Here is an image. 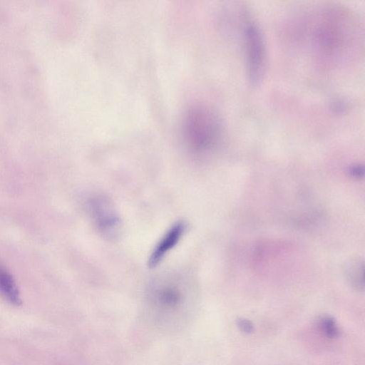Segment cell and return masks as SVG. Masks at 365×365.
Segmentation results:
<instances>
[{"instance_id":"30bf717a","label":"cell","mask_w":365,"mask_h":365,"mask_svg":"<svg viewBox=\"0 0 365 365\" xmlns=\"http://www.w3.org/2000/svg\"><path fill=\"white\" fill-rule=\"evenodd\" d=\"M235 324L238 330L245 334H252L255 330L253 323L248 319L239 317L236 319Z\"/></svg>"},{"instance_id":"7a4b0ae2","label":"cell","mask_w":365,"mask_h":365,"mask_svg":"<svg viewBox=\"0 0 365 365\" xmlns=\"http://www.w3.org/2000/svg\"><path fill=\"white\" fill-rule=\"evenodd\" d=\"M182 133L187 149L202 156L214 150L222 136V125L217 113L207 106H190L184 114Z\"/></svg>"},{"instance_id":"52a82bcc","label":"cell","mask_w":365,"mask_h":365,"mask_svg":"<svg viewBox=\"0 0 365 365\" xmlns=\"http://www.w3.org/2000/svg\"><path fill=\"white\" fill-rule=\"evenodd\" d=\"M0 295L14 305L21 303L20 292L16 281L10 272L0 264Z\"/></svg>"},{"instance_id":"ba28073f","label":"cell","mask_w":365,"mask_h":365,"mask_svg":"<svg viewBox=\"0 0 365 365\" xmlns=\"http://www.w3.org/2000/svg\"><path fill=\"white\" fill-rule=\"evenodd\" d=\"M364 262L359 259H354L349 262L345 270L349 284L353 288L359 291L364 289Z\"/></svg>"},{"instance_id":"8992f818","label":"cell","mask_w":365,"mask_h":365,"mask_svg":"<svg viewBox=\"0 0 365 365\" xmlns=\"http://www.w3.org/2000/svg\"><path fill=\"white\" fill-rule=\"evenodd\" d=\"M186 229L184 222L174 223L158 240L153 249L149 258L148 266L150 268L157 267L180 242Z\"/></svg>"},{"instance_id":"3957f363","label":"cell","mask_w":365,"mask_h":365,"mask_svg":"<svg viewBox=\"0 0 365 365\" xmlns=\"http://www.w3.org/2000/svg\"><path fill=\"white\" fill-rule=\"evenodd\" d=\"M322 14L314 29V39L323 52L336 53L348 42V26L340 13L327 11Z\"/></svg>"},{"instance_id":"8fae6325","label":"cell","mask_w":365,"mask_h":365,"mask_svg":"<svg viewBox=\"0 0 365 365\" xmlns=\"http://www.w3.org/2000/svg\"><path fill=\"white\" fill-rule=\"evenodd\" d=\"M364 168L362 165H354L349 168V175L356 179L363 178Z\"/></svg>"},{"instance_id":"6da1fadb","label":"cell","mask_w":365,"mask_h":365,"mask_svg":"<svg viewBox=\"0 0 365 365\" xmlns=\"http://www.w3.org/2000/svg\"><path fill=\"white\" fill-rule=\"evenodd\" d=\"M197 304L198 289L187 274H160L146 289L145 313L151 323L163 331L175 332L186 327L194 317Z\"/></svg>"},{"instance_id":"5b68a950","label":"cell","mask_w":365,"mask_h":365,"mask_svg":"<svg viewBox=\"0 0 365 365\" xmlns=\"http://www.w3.org/2000/svg\"><path fill=\"white\" fill-rule=\"evenodd\" d=\"M243 36L249 79L256 84L261 81L265 70V41L260 29L252 21L246 22Z\"/></svg>"},{"instance_id":"9c48e42d","label":"cell","mask_w":365,"mask_h":365,"mask_svg":"<svg viewBox=\"0 0 365 365\" xmlns=\"http://www.w3.org/2000/svg\"><path fill=\"white\" fill-rule=\"evenodd\" d=\"M317 327L321 334L327 339H335L340 336L341 331L336 319L329 314L319 317Z\"/></svg>"},{"instance_id":"277c9868","label":"cell","mask_w":365,"mask_h":365,"mask_svg":"<svg viewBox=\"0 0 365 365\" xmlns=\"http://www.w3.org/2000/svg\"><path fill=\"white\" fill-rule=\"evenodd\" d=\"M89 216L97 232L106 240H116L121 233V220L110 200L94 195L87 201Z\"/></svg>"}]
</instances>
